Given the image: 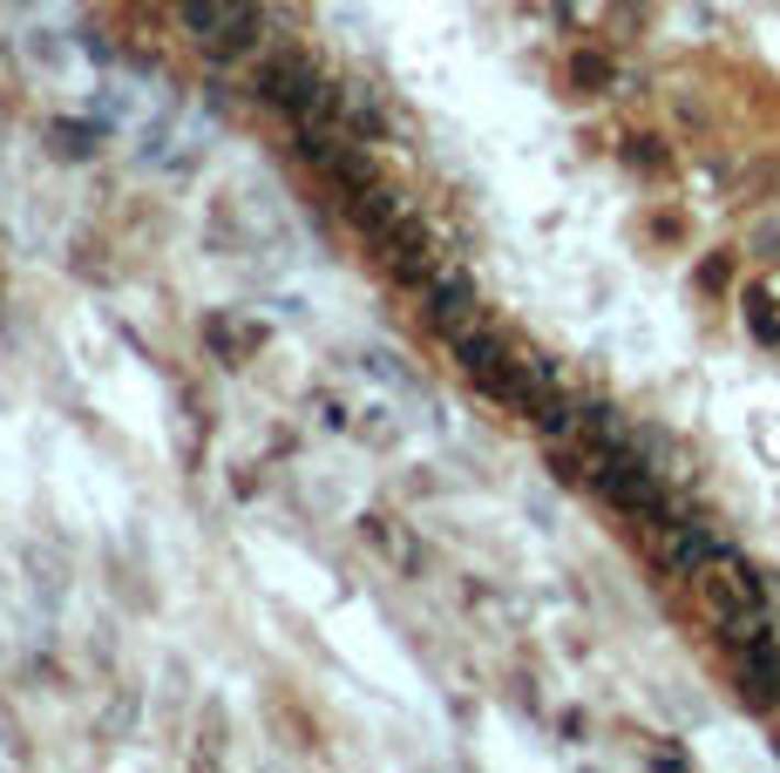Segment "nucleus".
I'll return each mask as SVG.
<instances>
[{
  "mask_svg": "<svg viewBox=\"0 0 780 773\" xmlns=\"http://www.w3.org/2000/svg\"><path fill=\"white\" fill-rule=\"evenodd\" d=\"M374 244H380L387 272H394L401 285H414V292H421L427 278H435V238H427V224H421V218H408V211H401V218L387 224Z\"/></svg>",
  "mask_w": 780,
  "mask_h": 773,
  "instance_id": "20e7f679",
  "label": "nucleus"
},
{
  "mask_svg": "<svg viewBox=\"0 0 780 773\" xmlns=\"http://www.w3.org/2000/svg\"><path fill=\"white\" fill-rule=\"evenodd\" d=\"M448 346H455V360H461V374L476 380L482 394H495V400H502V387H510V360H516V353L502 346L482 319H476V325H461V333H448Z\"/></svg>",
  "mask_w": 780,
  "mask_h": 773,
  "instance_id": "39448f33",
  "label": "nucleus"
},
{
  "mask_svg": "<svg viewBox=\"0 0 780 773\" xmlns=\"http://www.w3.org/2000/svg\"><path fill=\"white\" fill-rule=\"evenodd\" d=\"M699 590H706L713 618H733V610H760V577L733 550H720L706 570H699Z\"/></svg>",
  "mask_w": 780,
  "mask_h": 773,
  "instance_id": "423d86ee",
  "label": "nucleus"
},
{
  "mask_svg": "<svg viewBox=\"0 0 780 773\" xmlns=\"http://www.w3.org/2000/svg\"><path fill=\"white\" fill-rule=\"evenodd\" d=\"M258 89L271 109H286L292 122H320L333 115V81L312 68V55H271L265 75H258Z\"/></svg>",
  "mask_w": 780,
  "mask_h": 773,
  "instance_id": "7ed1b4c3",
  "label": "nucleus"
},
{
  "mask_svg": "<svg viewBox=\"0 0 780 773\" xmlns=\"http://www.w3.org/2000/svg\"><path fill=\"white\" fill-rule=\"evenodd\" d=\"M720 550L726 543H713L699 522H666V570H672V577H699Z\"/></svg>",
  "mask_w": 780,
  "mask_h": 773,
  "instance_id": "6e6552de",
  "label": "nucleus"
},
{
  "mask_svg": "<svg viewBox=\"0 0 780 773\" xmlns=\"http://www.w3.org/2000/svg\"><path fill=\"white\" fill-rule=\"evenodd\" d=\"M177 14H183V34L218 62H238V55L258 48V8L252 0H183Z\"/></svg>",
  "mask_w": 780,
  "mask_h": 773,
  "instance_id": "f03ea898",
  "label": "nucleus"
},
{
  "mask_svg": "<svg viewBox=\"0 0 780 773\" xmlns=\"http://www.w3.org/2000/svg\"><path fill=\"white\" fill-rule=\"evenodd\" d=\"M583 475L598 482V496L611 503V509H624V516H638V522H658L666 516V496H658V482H651V468L632 455L624 441H611V448H591V462H583Z\"/></svg>",
  "mask_w": 780,
  "mask_h": 773,
  "instance_id": "f257e3e1",
  "label": "nucleus"
},
{
  "mask_svg": "<svg viewBox=\"0 0 780 773\" xmlns=\"http://www.w3.org/2000/svg\"><path fill=\"white\" fill-rule=\"evenodd\" d=\"M339 197H346V218H354L367 238H380L387 224L401 218V197L387 190V184H360V190H339Z\"/></svg>",
  "mask_w": 780,
  "mask_h": 773,
  "instance_id": "1a4fd4ad",
  "label": "nucleus"
},
{
  "mask_svg": "<svg viewBox=\"0 0 780 773\" xmlns=\"http://www.w3.org/2000/svg\"><path fill=\"white\" fill-rule=\"evenodd\" d=\"M421 306H427V325L448 340V333H461V325H476V278L468 272H435Z\"/></svg>",
  "mask_w": 780,
  "mask_h": 773,
  "instance_id": "0eeeda50",
  "label": "nucleus"
}]
</instances>
